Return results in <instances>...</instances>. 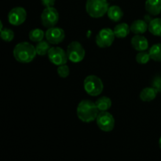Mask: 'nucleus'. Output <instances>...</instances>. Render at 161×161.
<instances>
[{"label":"nucleus","mask_w":161,"mask_h":161,"mask_svg":"<svg viewBox=\"0 0 161 161\" xmlns=\"http://www.w3.org/2000/svg\"><path fill=\"white\" fill-rule=\"evenodd\" d=\"M13 54L16 61L23 64L30 63L37 55L36 47L28 42L17 43L13 50Z\"/></svg>","instance_id":"obj_1"},{"label":"nucleus","mask_w":161,"mask_h":161,"mask_svg":"<svg viewBox=\"0 0 161 161\" xmlns=\"http://www.w3.org/2000/svg\"><path fill=\"white\" fill-rule=\"evenodd\" d=\"M99 112L96 104L90 100L81 101L76 108L77 116L84 123H91L95 120Z\"/></svg>","instance_id":"obj_2"},{"label":"nucleus","mask_w":161,"mask_h":161,"mask_svg":"<svg viewBox=\"0 0 161 161\" xmlns=\"http://www.w3.org/2000/svg\"><path fill=\"white\" fill-rule=\"evenodd\" d=\"M107 0H86V13L93 18H100L107 14L108 9Z\"/></svg>","instance_id":"obj_3"},{"label":"nucleus","mask_w":161,"mask_h":161,"mask_svg":"<svg viewBox=\"0 0 161 161\" xmlns=\"http://www.w3.org/2000/svg\"><path fill=\"white\" fill-rule=\"evenodd\" d=\"M83 87L86 94L92 97H96L100 95L101 93L103 91V82L96 75H88L83 81Z\"/></svg>","instance_id":"obj_4"},{"label":"nucleus","mask_w":161,"mask_h":161,"mask_svg":"<svg viewBox=\"0 0 161 161\" xmlns=\"http://www.w3.org/2000/svg\"><path fill=\"white\" fill-rule=\"evenodd\" d=\"M68 58L72 63L81 62L85 57V50L82 44L77 41H73L68 46L67 50Z\"/></svg>","instance_id":"obj_5"},{"label":"nucleus","mask_w":161,"mask_h":161,"mask_svg":"<svg viewBox=\"0 0 161 161\" xmlns=\"http://www.w3.org/2000/svg\"><path fill=\"white\" fill-rule=\"evenodd\" d=\"M97 127L105 132H110L114 129L115 119L113 115L107 111L99 112L96 118Z\"/></svg>","instance_id":"obj_6"},{"label":"nucleus","mask_w":161,"mask_h":161,"mask_svg":"<svg viewBox=\"0 0 161 161\" xmlns=\"http://www.w3.org/2000/svg\"><path fill=\"white\" fill-rule=\"evenodd\" d=\"M59 20V14L53 6L46 7L41 14V23L47 28L54 27Z\"/></svg>","instance_id":"obj_7"},{"label":"nucleus","mask_w":161,"mask_h":161,"mask_svg":"<svg viewBox=\"0 0 161 161\" xmlns=\"http://www.w3.org/2000/svg\"><path fill=\"white\" fill-rule=\"evenodd\" d=\"M115 37L116 36L114 34V31L111 28H102L96 36V44L100 48H107L113 43Z\"/></svg>","instance_id":"obj_8"},{"label":"nucleus","mask_w":161,"mask_h":161,"mask_svg":"<svg viewBox=\"0 0 161 161\" xmlns=\"http://www.w3.org/2000/svg\"><path fill=\"white\" fill-rule=\"evenodd\" d=\"M49 60L55 65H61L67 63L68 58L67 53L61 47H50L47 53Z\"/></svg>","instance_id":"obj_9"},{"label":"nucleus","mask_w":161,"mask_h":161,"mask_svg":"<svg viewBox=\"0 0 161 161\" xmlns=\"http://www.w3.org/2000/svg\"><path fill=\"white\" fill-rule=\"evenodd\" d=\"M27 12L23 7H14L8 14V21L14 26H19L26 20Z\"/></svg>","instance_id":"obj_10"},{"label":"nucleus","mask_w":161,"mask_h":161,"mask_svg":"<svg viewBox=\"0 0 161 161\" xmlns=\"http://www.w3.org/2000/svg\"><path fill=\"white\" fill-rule=\"evenodd\" d=\"M45 37L50 44H59L65 38V33L62 28L54 26L47 30Z\"/></svg>","instance_id":"obj_11"},{"label":"nucleus","mask_w":161,"mask_h":161,"mask_svg":"<svg viewBox=\"0 0 161 161\" xmlns=\"http://www.w3.org/2000/svg\"><path fill=\"white\" fill-rule=\"evenodd\" d=\"M131 46L137 51H145L149 48V42L142 35H135L131 39Z\"/></svg>","instance_id":"obj_12"},{"label":"nucleus","mask_w":161,"mask_h":161,"mask_svg":"<svg viewBox=\"0 0 161 161\" xmlns=\"http://www.w3.org/2000/svg\"><path fill=\"white\" fill-rule=\"evenodd\" d=\"M145 8L150 15H158L161 13V0H146Z\"/></svg>","instance_id":"obj_13"},{"label":"nucleus","mask_w":161,"mask_h":161,"mask_svg":"<svg viewBox=\"0 0 161 161\" xmlns=\"http://www.w3.org/2000/svg\"><path fill=\"white\" fill-rule=\"evenodd\" d=\"M149 28V24L144 20H136L130 26V31L135 35H142L146 32Z\"/></svg>","instance_id":"obj_14"},{"label":"nucleus","mask_w":161,"mask_h":161,"mask_svg":"<svg viewBox=\"0 0 161 161\" xmlns=\"http://www.w3.org/2000/svg\"><path fill=\"white\" fill-rule=\"evenodd\" d=\"M157 93H158V91L154 87H146L140 93V99L143 102H149L156 98Z\"/></svg>","instance_id":"obj_15"},{"label":"nucleus","mask_w":161,"mask_h":161,"mask_svg":"<svg viewBox=\"0 0 161 161\" xmlns=\"http://www.w3.org/2000/svg\"><path fill=\"white\" fill-rule=\"evenodd\" d=\"M108 18L114 22H118L124 17V12L118 6H112L108 8L107 12Z\"/></svg>","instance_id":"obj_16"},{"label":"nucleus","mask_w":161,"mask_h":161,"mask_svg":"<svg viewBox=\"0 0 161 161\" xmlns=\"http://www.w3.org/2000/svg\"><path fill=\"white\" fill-rule=\"evenodd\" d=\"M113 31H114L116 37L123 39V38H125L128 36L130 31V28L127 24L119 23L115 26Z\"/></svg>","instance_id":"obj_17"},{"label":"nucleus","mask_w":161,"mask_h":161,"mask_svg":"<svg viewBox=\"0 0 161 161\" xmlns=\"http://www.w3.org/2000/svg\"><path fill=\"white\" fill-rule=\"evenodd\" d=\"M148 30L155 36H161V18H154L149 23Z\"/></svg>","instance_id":"obj_18"},{"label":"nucleus","mask_w":161,"mask_h":161,"mask_svg":"<svg viewBox=\"0 0 161 161\" xmlns=\"http://www.w3.org/2000/svg\"><path fill=\"white\" fill-rule=\"evenodd\" d=\"M95 104L100 112L108 111L112 106V101L109 97L103 96V97H99V98L96 101Z\"/></svg>","instance_id":"obj_19"},{"label":"nucleus","mask_w":161,"mask_h":161,"mask_svg":"<svg viewBox=\"0 0 161 161\" xmlns=\"http://www.w3.org/2000/svg\"><path fill=\"white\" fill-rule=\"evenodd\" d=\"M151 59L155 61L161 62V43L154 44L149 50Z\"/></svg>","instance_id":"obj_20"},{"label":"nucleus","mask_w":161,"mask_h":161,"mask_svg":"<svg viewBox=\"0 0 161 161\" xmlns=\"http://www.w3.org/2000/svg\"><path fill=\"white\" fill-rule=\"evenodd\" d=\"M50 49V42L47 40H42L40 41V42H38L36 46V53H37V54L39 55V56H44V55L47 54Z\"/></svg>","instance_id":"obj_21"},{"label":"nucleus","mask_w":161,"mask_h":161,"mask_svg":"<svg viewBox=\"0 0 161 161\" xmlns=\"http://www.w3.org/2000/svg\"><path fill=\"white\" fill-rule=\"evenodd\" d=\"M29 39L32 42H38L40 41L43 40L44 36H45V33L40 28H34V29L31 30L29 32Z\"/></svg>","instance_id":"obj_22"},{"label":"nucleus","mask_w":161,"mask_h":161,"mask_svg":"<svg viewBox=\"0 0 161 161\" xmlns=\"http://www.w3.org/2000/svg\"><path fill=\"white\" fill-rule=\"evenodd\" d=\"M151 59L150 55H149V52L145 51H140L138 54L136 55V61L138 64H145L149 61Z\"/></svg>","instance_id":"obj_23"},{"label":"nucleus","mask_w":161,"mask_h":161,"mask_svg":"<svg viewBox=\"0 0 161 161\" xmlns=\"http://www.w3.org/2000/svg\"><path fill=\"white\" fill-rule=\"evenodd\" d=\"M0 36L5 42H11L14 38V32L9 28H3L1 30Z\"/></svg>","instance_id":"obj_24"},{"label":"nucleus","mask_w":161,"mask_h":161,"mask_svg":"<svg viewBox=\"0 0 161 161\" xmlns=\"http://www.w3.org/2000/svg\"><path fill=\"white\" fill-rule=\"evenodd\" d=\"M57 72H58V75L61 78H66L69 75L70 73V69H69V66L66 65V64H61L59 65L57 69Z\"/></svg>","instance_id":"obj_25"},{"label":"nucleus","mask_w":161,"mask_h":161,"mask_svg":"<svg viewBox=\"0 0 161 161\" xmlns=\"http://www.w3.org/2000/svg\"><path fill=\"white\" fill-rule=\"evenodd\" d=\"M153 87L155 88L158 92H161V76H157L153 81Z\"/></svg>","instance_id":"obj_26"},{"label":"nucleus","mask_w":161,"mask_h":161,"mask_svg":"<svg viewBox=\"0 0 161 161\" xmlns=\"http://www.w3.org/2000/svg\"><path fill=\"white\" fill-rule=\"evenodd\" d=\"M41 3L45 7H52L55 4V0H41Z\"/></svg>","instance_id":"obj_27"},{"label":"nucleus","mask_w":161,"mask_h":161,"mask_svg":"<svg viewBox=\"0 0 161 161\" xmlns=\"http://www.w3.org/2000/svg\"><path fill=\"white\" fill-rule=\"evenodd\" d=\"M159 146H160V149H161V137H160V140H159Z\"/></svg>","instance_id":"obj_28"}]
</instances>
